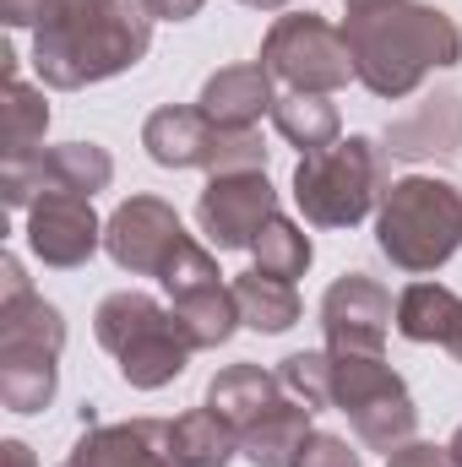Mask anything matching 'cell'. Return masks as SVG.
Returning a JSON list of instances; mask_svg holds the SVG:
<instances>
[{"label":"cell","instance_id":"22","mask_svg":"<svg viewBox=\"0 0 462 467\" xmlns=\"http://www.w3.org/2000/svg\"><path fill=\"white\" fill-rule=\"evenodd\" d=\"M5 163H33L44 152V130H49V104L38 88L22 82L16 55L5 49Z\"/></svg>","mask_w":462,"mask_h":467},{"label":"cell","instance_id":"6","mask_svg":"<svg viewBox=\"0 0 462 467\" xmlns=\"http://www.w3.org/2000/svg\"><path fill=\"white\" fill-rule=\"evenodd\" d=\"M392 174V152L370 136H343L321 152H305L294 169V202L316 229H353L381 207Z\"/></svg>","mask_w":462,"mask_h":467},{"label":"cell","instance_id":"7","mask_svg":"<svg viewBox=\"0 0 462 467\" xmlns=\"http://www.w3.org/2000/svg\"><path fill=\"white\" fill-rule=\"evenodd\" d=\"M332 408L348 413L353 435L370 451H386V457L403 451L414 441V424H419L403 375L381 353H332Z\"/></svg>","mask_w":462,"mask_h":467},{"label":"cell","instance_id":"12","mask_svg":"<svg viewBox=\"0 0 462 467\" xmlns=\"http://www.w3.org/2000/svg\"><path fill=\"white\" fill-rule=\"evenodd\" d=\"M278 218V191L267 180V169H234L213 174L202 202H196V223L218 250H245L256 244V234Z\"/></svg>","mask_w":462,"mask_h":467},{"label":"cell","instance_id":"23","mask_svg":"<svg viewBox=\"0 0 462 467\" xmlns=\"http://www.w3.org/2000/svg\"><path fill=\"white\" fill-rule=\"evenodd\" d=\"M229 288H234V305H239V321H245L250 332L278 337V332H289V327L299 321V294H294V283H283V277L239 272Z\"/></svg>","mask_w":462,"mask_h":467},{"label":"cell","instance_id":"11","mask_svg":"<svg viewBox=\"0 0 462 467\" xmlns=\"http://www.w3.org/2000/svg\"><path fill=\"white\" fill-rule=\"evenodd\" d=\"M115 180V158L93 141H60V147H44L33 163H0V191H5V207L27 213L33 196L44 191H66V196H88L104 191Z\"/></svg>","mask_w":462,"mask_h":467},{"label":"cell","instance_id":"1","mask_svg":"<svg viewBox=\"0 0 462 467\" xmlns=\"http://www.w3.org/2000/svg\"><path fill=\"white\" fill-rule=\"evenodd\" d=\"M33 27V71L60 93L120 77L152 49V11L142 0H44Z\"/></svg>","mask_w":462,"mask_h":467},{"label":"cell","instance_id":"25","mask_svg":"<svg viewBox=\"0 0 462 467\" xmlns=\"http://www.w3.org/2000/svg\"><path fill=\"white\" fill-rule=\"evenodd\" d=\"M278 391H283V380L267 375L261 364H229L224 375H213V386H207V408L224 413L234 430H239V424H245L250 413H261Z\"/></svg>","mask_w":462,"mask_h":467},{"label":"cell","instance_id":"3","mask_svg":"<svg viewBox=\"0 0 462 467\" xmlns=\"http://www.w3.org/2000/svg\"><path fill=\"white\" fill-rule=\"evenodd\" d=\"M66 321L49 299L33 294L16 255H0V402L11 413H38L60 386Z\"/></svg>","mask_w":462,"mask_h":467},{"label":"cell","instance_id":"13","mask_svg":"<svg viewBox=\"0 0 462 467\" xmlns=\"http://www.w3.org/2000/svg\"><path fill=\"white\" fill-rule=\"evenodd\" d=\"M191 234L180 229V213L158 196H131L120 202L115 218L104 223V250L115 255L120 272L131 277H163V266L174 261V250Z\"/></svg>","mask_w":462,"mask_h":467},{"label":"cell","instance_id":"27","mask_svg":"<svg viewBox=\"0 0 462 467\" xmlns=\"http://www.w3.org/2000/svg\"><path fill=\"white\" fill-rule=\"evenodd\" d=\"M278 380L289 397H299L305 408H332V353L310 348V353H289L278 364Z\"/></svg>","mask_w":462,"mask_h":467},{"label":"cell","instance_id":"2","mask_svg":"<svg viewBox=\"0 0 462 467\" xmlns=\"http://www.w3.org/2000/svg\"><path fill=\"white\" fill-rule=\"evenodd\" d=\"M343 38L353 55V77L375 99H408L430 71L462 60V27L425 0L348 5Z\"/></svg>","mask_w":462,"mask_h":467},{"label":"cell","instance_id":"5","mask_svg":"<svg viewBox=\"0 0 462 467\" xmlns=\"http://www.w3.org/2000/svg\"><path fill=\"white\" fill-rule=\"evenodd\" d=\"M93 332H99L104 348L115 353L125 386H136V391L169 386L191 364V353H196V337L185 332V321L174 316V305H158L142 288H120L110 299H99Z\"/></svg>","mask_w":462,"mask_h":467},{"label":"cell","instance_id":"35","mask_svg":"<svg viewBox=\"0 0 462 467\" xmlns=\"http://www.w3.org/2000/svg\"><path fill=\"white\" fill-rule=\"evenodd\" d=\"M452 353H457V364H462V332H457V343H452Z\"/></svg>","mask_w":462,"mask_h":467},{"label":"cell","instance_id":"10","mask_svg":"<svg viewBox=\"0 0 462 467\" xmlns=\"http://www.w3.org/2000/svg\"><path fill=\"white\" fill-rule=\"evenodd\" d=\"M158 283H163L174 316L185 321V332L196 337V348H224L234 337L239 305H234V288L224 283V272H218V261H213L207 244L185 239V244L174 250V261L163 266Z\"/></svg>","mask_w":462,"mask_h":467},{"label":"cell","instance_id":"33","mask_svg":"<svg viewBox=\"0 0 462 467\" xmlns=\"http://www.w3.org/2000/svg\"><path fill=\"white\" fill-rule=\"evenodd\" d=\"M239 5H256V11H283L289 0H239Z\"/></svg>","mask_w":462,"mask_h":467},{"label":"cell","instance_id":"19","mask_svg":"<svg viewBox=\"0 0 462 467\" xmlns=\"http://www.w3.org/2000/svg\"><path fill=\"white\" fill-rule=\"evenodd\" d=\"M392 158H452L462 147V99L457 93H430L414 115H403L386 141H381Z\"/></svg>","mask_w":462,"mask_h":467},{"label":"cell","instance_id":"29","mask_svg":"<svg viewBox=\"0 0 462 467\" xmlns=\"http://www.w3.org/2000/svg\"><path fill=\"white\" fill-rule=\"evenodd\" d=\"M386 467H457L452 446H430V441H408L403 451H392Z\"/></svg>","mask_w":462,"mask_h":467},{"label":"cell","instance_id":"28","mask_svg":"<svg viewBox=\"0 0 462 467\" xmlns=\"http://www.w3.org/2000/svg\"><path fill=\"white\" fill-rule=\"evenodd\" d=\"M294 467H364V457L348 441H338V435H310V446L299 451Z\"/></svg>","mask_w":462,"mask_h":467},{"label":"cell","instance_id":"14","mask_svg":"<svg viewBox=\"0 0 462 467\" xmlns=\"http://www.w3.org/2000/svg\"><path fill=\"white\" fill-rule=\"evenodd\" d=\"M392 316H397L392 294L364 272H348L321 294V332H327L332 353H381L386 332H392Z\"/></svg>","mask_w":462,"mask_h":467},{"label":"cell","instance_id":"20","mask_svg":"<svg viewBox=\"0 0 462 467\" xmlns=\"http://www.w3.org/2000/svg\"><path fill=\"white\" fill-rule=\"evenodd\" d=\"M397 332L408 343L452 348L462 332V294H452L446 283H408L397 294Z\"/></svg>","mask_w":462,"mask_h":467},{"label":"cell","instance_id":"8","mask_svg":"<svg viewBox=\"0 0 462 467\" xmlns=\"http://www.w3.org/2000/svg\"><path fill=\"white\" fill-rule=\"evenodd\" d=\"M142 147L163 169H207V174H234V169H267V141L261 130H229L202 109L163 104L142 125Z\"/></svg>","mask_w":462,"mask_h":467},{"label":"cell","instance_id":"18","mask_svg":"<svg viewBox=\"0 0 462 467\" xmlns=\"http://www.w3.org/2000/svg\"><path fill=\"white\" fill-rule=\"evenodd\" d=\"M272 104H278V93H272V71L261 60L256 66H224V71H213L207 88H202V99H196L202 115L229 125V130H256V119L272 115Z\"/></svg>","mask_w":462,"mask_h":467},{"label":"cell","instance_id":"15","mask_svg":"<svg viewBox=\"0 0 462 467\" xmlns=\"http://www.w3.org/2000/svg\"><path fill=\"white\" fill-rule=\"evenodd\" d=\"M104 244V223L93 213L88 196H66V191H44L33 196L27 207V250L44 261V266H82L93 250Z\"/></svg>","mask_w":462,"mask_h":467},{"label":"cell","instance_id":"36","mask_svg":"<svg viewBox=\"0 0 462 467\" xmlns=\"http://www.w3.org/2000/svg\"><path fill=\"white\" fill-rule=\"evenodd\" d=\"M348 5H370V0H348Z\"/></svg>","mask_w":462,"mask_h":467},{"label":"cell","instance_id":"9","mask_svg":"<svg viewBox=\"0 0 462 467\" xmlns=\"http://www.w3.org/2000/svg\"><path fill=\"white\" fill-rule=\"evenodd\" d=\"M261 66L289 93H338V88H348V77H353V55H348L343 27H332L316 11L278 16L267 27Z\"/></svg>","mask_w":462,"mask_h":467},{"label":"cell","instance_id":"17","mask_svg":"<svg viewBox=\"0 0 462 467\" xmlns=\"http://www.w3.org/2000/svg\"><path fill=\"white\" fill-rule=\"evenodd\" d=\"M310 413L316 408H305L299 397H289V391H278L261 413H250L234 435H239V457L256 467H294L299 462V451L310 446Z\"/></svg>","mask_w":462,"mask_h":467},{"label":"cell","instance_id":"30","mask_svg":"<svg viewBox=\"0 0 462 467\" xmlns=\"http://www.w3.org/2000/svg\"><path fill=\"white\" fill-rule=\"evenodd\" d=\"M147 11H152V22H185V16H196L207 0H142Z\"/></svg>","mask_w":462,"mask_h":467},{"label":"cell","instance_id":"21","mask_svg":"<svg viewBox=\"0 0 462 467\" xmlns=\"http://www.w3.org/2000/svg\"><path fill=\"white\" fill-rule=\"evenodd\" d=\"M234 451H239V435L224 413L191 408L169 419V462L174 467H229Z\"/></svg>","mask_w":462,"mask_h":467},{"label":"cell","instance_id":"16","mask_svg":"<svg viewBox=\"0 0 462 467\" xmlns=\"http://www.w3.org/2000/svg\"><path fill=\"white\" fill-rule=\"evenodd\" d=\"M60 467H174L169 462V424L163 419L104 424L99 408H82V441L66 451Z\"/></svg>","mask_w":462,"mask_h":467},{"label":"cell","instance_id":"32","mask_svg":"<svg viewBox=\"0 0 462 467\" xmlns=\"http://www.w3.org/2000/svg\"><path fill=\"white\" fill-rule=\"evenodd\" d=\"M0 451H5V462H11V467H38V462H33V451H27L22 441H5Z\"/></svg>","mask_w":462,"mask_h":467},{"label":"cell","instance_id":"34","mask_svg":"<svg viewBox=\"0 0 462 467\" xmlns=\"http://www.w3.org/2000/svg\"><path fill=\"white\" fill-rule=\"evenodd\" d=\"M452 457H457V467H462V424H457V435H452Z\"/></svg>","mask_w":462,"mask_h":467},{"label":"cell","instance_id":"26","mask_svg":"<svg viewBox=\"0 0 462 467\" xmlns=\"http://www.w3.org/2000/svg\"><path fill=\"white\" fill-rule=\"evenodd\" d=\"M256 272H267V277H283V283H294V277H305V266H310V234L299 229V223H289V218H272L267 229L256 234Z\"/></svg>","mask_w":462,"mask_h":467},{"label":"cell","instance_id":"24","mask_svg":"<svg viewBox=\"0 0 462 467\" xmlns=\"http://www.w3.org/2000/svg\"><path fill=\"white\" fill-rule=\"evenodd\" d=\"M272 125H278L283 141H294L299 152H321V147L343 141V136H338L343 119L327 104V93H283V99L272 104Z\"/></svg>","mask_w":462,"mask_h":467},{"label":"cell","instance_id":"4","mask_svg":"<svg viewBox=\"0 0 462 467\" xmlns=\"http://www.w3.org/2000/svg\"><path fill=\"white\" fill-rule=\"evenodd\" d=\"M375 244L397 272H436L462 244V191L436 174H408L386 185L375 213Z\"/></svg>","mask_w":462,"mask_h":467},{"label":"cell","instance_id":"31","mask_svg":"<svg viewBox=\"0 0 462 467\" xmlns=\"http://www.w3.org/2000/svg\"><path fill=\"white\" fill-rule=\"evenodd\" d=\"M38 5L44 0H0V16H5V27H27V22H38Z\"/></svg>","mask_w":462,"mask_h":467}]
</instances>
